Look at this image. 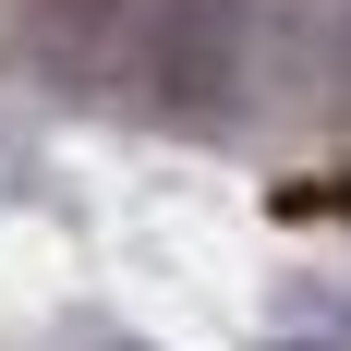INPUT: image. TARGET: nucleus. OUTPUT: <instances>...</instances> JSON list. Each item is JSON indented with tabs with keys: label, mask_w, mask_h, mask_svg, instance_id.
Masks as SVG:
<instances>
[{
	"label": "nucleus",
	"mask_w": 351,
	"mask_h": 351,
	"mask_svg": "<svg viewBox=\"0 0 351 351\" xmlns=\"http://www.w3.org/2000/svg\"><path fill=\"white\" fill-rule=\"evenodd\" d=\"M339 73H351V36H339Z\"/></svg>",
	"instance_id": "f257e3e1"
}]
</instances>
